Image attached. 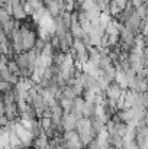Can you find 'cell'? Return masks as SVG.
Returning a JSON list of instances; mask_svg holds the SVG:
<instances>
[{"mask_svg":"<svg viewBox=\"0 0 148 149\" xmlns=\"http://www.w3.org/2000/svg\"><path fill=\"white\" fill-rule=\"evenodd\" d=\"M142 25H144V19H141L140 15H138L137 12H134V13L129 16V19L126 20V23H125V26L129 28L131 31H134L135 33H140Z\"/></svg>","mask_w":148,"mask_h":149,"instance_id":"obj_2","label":"cell"},{"mask_svg":"<svg viewBox=\"0 0 148 149\" xmlns=\"http://www.w3.org/2000/svg\"><path fill=\"white\" fill-rule=\"evenodd\" d=\"M1 114H4L9 120H12V119H20V109H19L18 101L1 103Z\"/></svg>","mask_w":148,"mask_h":149,"instance_id":"obj_1","label":"cell"},{"mask_svg":"<svg viewBox=\"0 0 148 149\" xmlns=\"http://www.w3.org/2000/svg\"><path fill=\"white\" fill-rule=\"evenodd\" d=\"M84 149H90V148H89V146H86V148H84Z\"/></svg>","mask_w":148,"mask_h":149,"instance_id":"obj_18","label":"cell"},{"mask_svg":"<svg viewBox=\"0 0 148 149\" xmlns=\"http://www.w3.org/2000/svg\"><path fill=\"white\" fill-rule=\"evenodd\" d=\"M123 93H125V88L122 86H119L116 81L112 83L106 88V96H107V99H110V100H119L123 96Z\"/></svg>","mask_w":148,"mask_h":149,"instance_id":"obj_4","label":"cell"},{"mask_svg":"<svg viewBox=\"0 0 148 149\" xmlns=\"http://www.w3.org/2000/svg\"><path fill=\"white\" fill-rule=\"evenodd\" d=\"M12 19H13V16H12L10 12H7L6 9H0V20H1V25L10 22Z\"/></svg>","mask_w":148,"mask_h":149,"instance_id":"obj_9","label":"cell"},{"mask_svg":"<svg viewBox=\"0 0 148 149\" xmlns=\"http://www.w3.org/2000/svg\"><path fill=\"white\" fill-rule=\"evenodd\" d=\"M41 123H42L44 130L47 132V130L51 129V126H52V119H51V117H42V119H41Z\"/></svg>","mask_w":148,"mask_h":149,"instance_id":"obj_14","label":"cell"},{"mask_svg":"<svg viewBox=\"0 0 148 149\" xmlns=\"http://www.w3.org/2000/svg\"><path fill=\"white\" fill-rule=\"evenodd\" d=\"M145 126H148V109H147V114H145Z\"/></svg>","mask_w":148,"mask_h":149,"instance_id":"obj_16","label":"cell"},{"mask_svg":"<svg viewBox=\"0 0 148 149\" xmlns=\"http://www.w3.org/2000/svg\"><path fill=\"white\" fill-rule=\"evenodd\" d=\"M112 20H113V16H112L109 12H103V13L100 15V17H99V26H100L103 31H106V28L112 23Z\"/></svg>","mask_w":148,"mask_h":149,"instance_id":"obj_6","label":"cell"},{"mask_svg":"<svg viewBox=\"0 0 148 149\" xmlns=\"http://www.w3.org/2000/svg\"><path fill=\"white\" fill-rule=\"evenodd\" d=\"M141 4H148V0H140Z\"/></svg>","mask_w":148,"mask_h":149,"instance_id":"obj_17","label":"cell"},{"mask_svg":"<svg viewBox=\"0 0 148 149\" xmlns=\"http://www.w3.org/2000/svg\"><path fill=\"white\" fill-rule=\"evenodd\" d=\"M95 110H96V103L95 101H87L84 103V107H83V116L84 117H95Z\"/></svg>","mask_w":148,"mask_h":149,"instance_id":"obj_7","label":"cell"},{"mask_svg":"<svg viewBox=\"0 0 148 149\" xmlns=\"http://www.w3.org/2000/svg\"><path fill=\"white\" fill-rule=\"evenodd\" d=\"M0 88H1V93H9L15 88V86L10 83V81H0Z\"/></svg>","mask_w":148,"mask_h":149,"instance_id":"obj_13","label":"cell"},{"mask_svg":"<svg viewBox=\"0 0 148 149\" xmlns=\"http://www.w3.org/2000/svg\"><path fill=\"white\" fill-rule=\"evenodd\" d=\"M47 44H48V42H47V41L39 35V38H38V41H36V44H35V48H34V49L36 51V52H39V54H42L44 49H45V47H47Z\"/></svg>","mask_w":148,"mask_h":149,"instance_id":"obj_10","label":"cell"},{"mask_svg":"<svg viewBox=\"0 0 148 149\" xmlns=\"http://www.w3.org/2000/svg\"><path fill=\"white\" fill-rule=\"evenodd\" d=\"M95 1H96V4H97V7L100 9L102 13L103 12H109V6H110L112 0H95Z\"/></svg>","mask_w":148,"mask_h":149,"instance_id":"obj_11","label":"cell"},{"mask_svg":"<svg viewBox=\"0 0 148 149\" xmlns=\"http://www.w3.org/2000/svg\"><path fill=\"white\" fill-rule=\"evenodd\" d=\"M135 12L140 15L141 19H145L147 15H148V6L147 4H140L138 7H135Z\"/></svg>","mask_w":148,"mask_h":149,"instance_id":"obj_12","label":"cell"},{"mask_svg":"<svg viewBox=\"0 0 148 149\" xmlns=\"http://www.w3.org/2000/svg\"><path fill=\"white\" fill-rule=\"evenodd\" d=\"M77 122H79V117L73 113V111H68V113H64V119H62V127L65 132H71V130H76L77 127Z\"/></svg>","mask_w":148,"mask_h":149,"instance_id":"obj_3","label":"cell"},{"mask_svg":"<svg viewBox=\"0 0 148 149\" xmlns=\"http://www.w3.org/2000/svg\"><path fill=\"white\" fill-rule=\"evenodd\" d=\"M83 1H84V0H76V4H77V6H81Z\"/></svg>","mask_w":148,"mask_h":149,"instance_id":"obj_15","label":"cell"},{"mask_svg":"<svg viewBox=\"0 0 148 149\" xmlns=\"http://www.w3.org/2000/svg\"><path fill=\"white\" fill-rule=\"evenodd\" d=\"M122 10H123V9H122V7H121V6H119L116 1H115V0H112V1H110V6H109V13H110L113 17H116V16H118Z\"/></svg>","mask_w":148,"mask_h":149,"instance_id":"obj_8","label":"cell"},{"mask_svg":"<svg viewBox=\"0 0 148 149\" xmlns=\"http://www.w3.org/2000/svg\"><path fill=\"white\" fill-rule=\"evenodd\" d=\"M49 141H51V139L48 138V135L44 132L41 136H38V138H35V139H34L32 148L34 149H48Z\"/></svg>","mask_w":148,"mask_h":149,"instance_id":"obj_5","label":"cell"}]
</instances>
